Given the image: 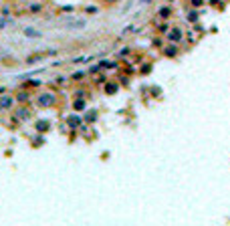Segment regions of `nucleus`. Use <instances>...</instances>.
<instances>
[{"label":"nucleus","instance_id":"nucleus-1","mask_svg":"<svg viewBox=\"0 0 230 226\" xmlns=\"http://www.w3.org/2000/svg\"><path fill=\"white\" fill-rule=\"evenodd\" d=\"M55 101H57L55 93H43V95L37 97V105L39 107H51V105H55Z\"/></svg>","mask_w":230,"mask_h":226},{"label":"nucleus","instance_id":"nucleus-2","mask_svg":"<svg viewBox=\"0 0 230 226\" xmlns=\"http://www.w3.org/2000/svg\"><path fill=\"white\" fill-rule=\"evenodd\" d=\"M85 24H87V20H83V18H79V20L67 18V20H63V26H65V28H83Z\"/></svg>","mask_w":230,"mask_h":226},{"label":"nucleus","instance_id":"nucleus-3","mask_svg":"<svg viewBox=\"0 0 230 226\" xmlns=\"http://www.w3.org/2000/svg\"><path fill=\"white\" fill-rule=\"evenodd\" d=\"M22 35H24V37H28V39H41V32H39L37 28H32V26L22 28Z\"/></svg>","mask_w":230,"mask_h":226},{"label":"nucleus","instance_id":"nucleus-4","mask_svg":"<svg viewBox=\"0 0 230 226\" xmlns=\"http://www.w3.org/2000/svg\"><path fill=\"white\" fill-rule=\"evenodd\" d=\"M12 105H14V99L12 97H6V95L0 97V109H10Z\"/></svg>","mask_w":230,"mask_h":226},{"label":"nucleus","instance_id":"nucleus-5","mask_svg":"<svg viewBox=\"0 0 230 226\" xmlns=\"http://www.w3.org/2000/svg\"><path fill=\"white\" fill-rule=\"evenodd\" d=\"M16 115H18L20 119H28V115H30V113H28V109H26V107H22V109H18V113H16Z\"/></svg>","mask_w":230,"mask_h":226},{"label":"nucleus","instance_id":"nucleus-6","mask_svg":"<svg viewBox=\"0 0 230 226\" xmlns=\"http://www.w3.org/2000/svg\"><path fill=\"white\" fill-rule=\"evenodd\" d=\"M47 125H49L47 121H39V123H37V129H41V131H45V129H47Z\"/></svg>","mask_w":230,"mask_h":226},{"label":"nucleus","instance_id":"nucleus-7","mask_svg":"<svg viewBox=\"0 0 230 226\" xmlns=\"http://www.w3.org/2000/svg\"><path fill=\"white\" fill-rule=\"evenodd\" d=\"M8 24H12L10 20H6V18H0V28H6Z\"/></svg>","mask_w":230,"mask_h":226}]
</instances>
